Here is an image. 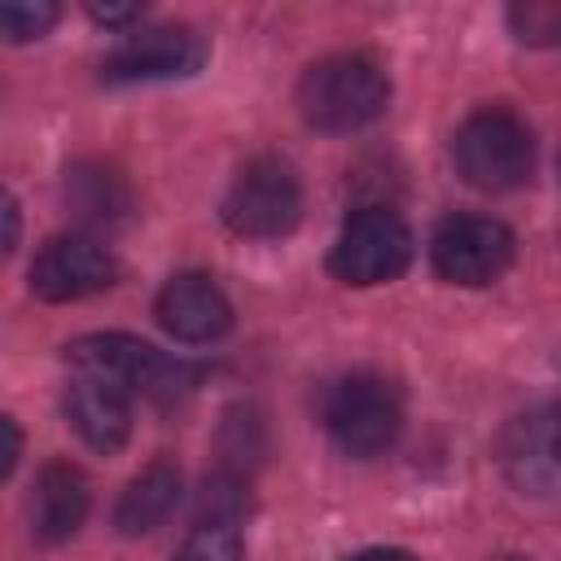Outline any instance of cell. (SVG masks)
Wrapping results in <instances>:
<instances>
[{
	"instance_id": "obj_1",
	"label": "cell",
	"mask_w": 561,
	"mask_h": 561,
	"mask_svg": "<svg viewBox=\"0 0 561 561\" xmlns=\"http://www.w3.org/2000/svg\"><path fill=\"white\" fill-rule=\"evenodd\" d=\"M66 364L79 377L110 381L127 399L145 394L153 403H175V399H184L206 377L202 364L175 359V355L131 337V333H88V337H75L66 346Z\"/></svg>"
},
{
	"instance_id": "obj_2",
	"label": "cell",
	"mask_w": 561,
	"mask_h": 561,
	"mask_svg": "<svg viewBox=\"0 0 561 561\" xmlns=\"http://www.w3.org/2000/svg\"><path fill=\"white\" fill-rule=\"evenodd\" d=\"M390 105L386 70L364 53H333L298 79V114L316 131H359Z\"/></svg>"
},
{
	"instance_id": "obj_3",
	"label": "cell",
	"mask_w": 561,
	"mask_h": 561,
	"mask_svg": "<svg viewBox=\"0 0 561 561\" xmlns=\"http://www.w3.org/2000/svg\"><path fill=\"white\" fill-rule=\"evenodd\" d=\"M451 162L465 184L482 193L522 188L535 175V131L504 105H486L456 127Z\"/></svg>"
},
{
	"instance_id": "obj_4",
	"label": "cell",
	"mask_w": 561,
	"mask_h": 561,
	"mask_svg": "<svg viewBox=\"0 0 561 561\" xmlns=\"http://www.w3.org/2000/svg\"><path fill=\"white\" fill-rule=\"evenodd\" d=\"M320 421H324L329 438L337 443V451H346L355 460H373L394 447V438L403 430V399L386 377L351 373L324 390Z\"/></svg>"
},
{
	"instance_id": "obj_5",
	"label": "cell",
	"mask_w": 561,
	"mask_h": 561,
	"mask_svg": "<svg viewBox=\"0 0 561 561\" xmlns=\"http://www.w3.org/2000/svg\"><path fill=\"white\" fill-rule=\"evenodd\" d=\"M224 224L250 241L289 237L302 219V184L285 158H250L224 193Z\"/></svg>"
},
{
	"instance_id": "obj_6",
	"label": "cell",
	"mask_w": 561,
	"mask_h": 561,
	"mask_svg": "<svg viewBox=\"0 0 561 561\" xmlns=\"http://www.w3.org/2000/svg\"><path fill=\"white\" fill-rule=\"evenodd\" d=\"M412 250V228L390 206H359L329 250V272L342 285H386L408 272Z\"/></svg>"
},
{
	"instance_id": "obj_7",
	"label": "cell",
	"mask_w": 561,
	"mask_h": 561,
	"mask_svg": "<svg viewBox=\"0 0 561 561\" xmlns=\"http://www.w3.org/2000/svg\"><path fill=\"white\" fill-rule=\"evenodd\" d=\"M517 254V241L508 232V224L491 219V215H451L434 228L430 241V263L447 285H465V289H482L491 280H500L508 272Z\"/></svg>"
},
{
	"instance_id": "obj_8",
	"label": "cell",
	"mask_w": 561,
	"mask_h": 561,
	"mask_svg": "<svg viewBox=\"0 0 561 561\" xmlns=\"http://www.w3.org/2000/svg\"><path fill=\"white\" fill-rule=\"evenodd\" d=\"M202 66H206V39L193 26L167 22V26H145L127 35L101 61V79L105 83H158V79H188Z\"/></svg>"
},
{
	"instance_id": "obj_9",
	"label": "cell",
	"mask_w": 561,
	"mask_h": 561,
	"mask_svg": "<svg viewBox=\"0 0 561 561\" xmlns=\"http://www.w3.org/2000/svg\"><path fill=\"white\" fill-rule=\"evenodd\" d=\"M118 280L114 254L88 232L48 237L31 263V294L44 302H79Z\"/></svg>"
},
{
	"instance_id": "obj_10",
	"label": "cell",
	"mask_w": 561,
	"mask_h": 561,
	"mask_svg": "<svg viewBox=\"0 0 561 561\" xmlns=\"http://www.w3.org/2000/svg\"><path fill=\"white\" fill-rule=\"evenodd\" d=\"M153 316H158V324L175 342H188V346L219 342L232 329V302L224 298V289L206 272H180V276H171L158 289Z\"/></svg>"
},
{
	"instance_id": "obj_11",
	"label": "cell",
	"mask_w": 561,
	"mask_h": 561,
	"mask_svg": "<svg viewBox=\"0 0 561 561\" xmlns=\"http://www.w3.org/2000/svg\"><path fill=\"white\" fill-rule=\"evenodd\" d=\"M500 465H504L508 482L526 495L557 491L561 465H557V408L552 403L508 421V430L500 438Z\"/></svg>"
},
{
	"instance_id": "obj_12",
	"label": "cell",
	"mask_w": 561,
	"mask_h": 561,
	"mask_svg": "<svg viewBox=\"0 0 561 561\" xmlns=\"http://www.w3.org/2000/svg\"><path fill=\"white\" fill-rule=\"evenodd\" d=\"M61 412H66L70 430L101 456L118 451L131 434V399L123 390H114L110 381H96V377L75 373V381L66 386Z\"/></svg>"
},
{
	"instance_id": "obj_13",
	"label": "cell",
	"mask_w": 561,
	"mask_h": 561,
	"mask_svg": "<svg viewBox=\"0 0 561 561\" xmlns=\"http://www.w3.org/2000/svg\"><path fill=\"white\" fill-rule=\"evenodd\" d=\"M88 504H92L88 478L75 465H66V460L44 465V473L35 482V500H31V530H35V539L39 543L70 539L83 526Z\"/></svg>"
},
{
	"instance_id": "obj_14",
	"label": "cell",
	"mask_w": 561,
	"mask_h": 561,
	"mask_svg": "<svg viewBox=\"0 0 561 561\" xmlns=\"http://www.w3.org/2000/svg\"><path fill=\"white\" fill-rule=\"evenodd\" d=\"M66 206L75 210L79 224L114 228V224H123L131 215L136 197H131V184H127V175L118 167L83 158V162L66 167Z\"/></svg>"
},
{
	"instance_id": "obj_15",
	"label": "cell",
	"mask_w": 561,
	"mask_h": 561,
	"mask_svg": "<svg viewBox=\"0 0 561 561\" xmlns=\"http://www.w3.org/2000/svg\"><path fill=\"white\" fill-rule=\"evenodd\" d=\"M180 491H184V482H180V469H175L171 460L145 465V469L127 482V491L118 495V504H114V526H118V535L136 539V535L158 530V526L175 513Z\"/></svg>"
},
{
	"instance_id": "obj_16",
	"label": "cell",
	"mask_w": 561,
	"mask_h": 561,
	"mask_svg": "<svg viewBox=\"0 0 561 561\" xmlns=\"http://www.w3.org/2000/svg\"><path fill=\"white\" fill-rule=\"evenodd\" d=\"M61 9L53 0H0V39L9 44H31L44 39L57 26Z\"/></svg>"
},
{
	"instance_id": "obj_17",
	"label": "cell",
	"mask_w": 561,
	"mask_h": 561,
	"mask_svg": "<svg viewBox=\"0 0 561 561\" xmlns=\"http://www.w3.org/2000/svg\"><path fill=\"white\" fill-rule=\"evenodd\" d=\"M241 552L245 543L237 522H197L184 548L175 552V561H241Z\"/></svg>"
},
{
	"instance_id": "obj_18",
	"label": "cell",
	"mask_w": 561,
	"mask_h": 561,
	"mask_svg": "<svg viewBox=\"0 0 561 561\" xmlns=\"http://www.w3.org/2000/svg\"><path fill=\"white\" fill-rule=\"evenodd\" d=\"M508 26L522 44H557L561 35V9L552 0H526V4H513L508 9Z\"/></svg>"
},
{
	"instance_id": "obj_19",
	"label": "cell",
	"mask_w": 561,
	"mask_h": 561,
	"mask_svg": "<svg viewBox=\"0 0 561 561\" xmlns=\"http://www.w3.org/2000/svg\"><path fill=\"white\" fill-rule=\"evenodd\" d=\"M18 237H22V210H18L13 193H9V188H0V259H9V254H13Z\"/></svg>"
},
{
	"instance_id": "obj_20",
	"label": "cell",
	"mask_w": 561,
	"mask_h": 561,
	"mask_svg": "<svg viewBox=\"0 0 561 561\" xmlns=\"http://www.w3.org/2000/svg\"><path fill=\"white\" fill-rule=\"evenodd\" d=\"M18 456H22V430L13 425V416H4V412H0V482L13 473Z\"/></svg>"
},
{
	"instance_id": "obj_21",
	"label": "cell",
	"mask_w": 561,
	"mask_h": 561,
	"mask_svg": "<svg viewBox=\"0 0 561 561\" xmlns=\"http://www.w3.org/2000/svg\"><path fill=\"white\" fill-rule=\"evenodd\" d=\"M145 9L140 4H88V18L92 22H101V26H127V22H136Z\"/></svg>"
},
{
	"instance_id": "obj_22",
	"label": "cell",
	"mask_w": 561,
	"mask_h": 561,
	"mask_svg": "<svg viewBox=\"0 0 561 561\" xmlns=\"http://www.w3.org/2000/svg\"><path fill=\"white\" fill-rule=\"evenodd\" d=\"M351 561H416L408 548H368V552H355Z\"/></svg>"
},
{
	"instance_id": "obj_23",
	"label": "cell",
	"mask_w": 561,
	"mask_h": 561,
	"mask_svg": "<svg viewBox=\"0 0 561 561\" xmlns=\"http://www.w3.org/2000/svg\"><path fill=\"white\" fill-rule=\"evenodd\" d=\"M504 561H522V557H504Z\"/></svg>"
}]
</instances>
